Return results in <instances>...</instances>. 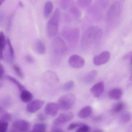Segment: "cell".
<instances>
[{"mask_svg": "<svg viewBox=\"0 0 132 132\" xmlns=\"http://www.w3.org/2000/svg\"><path fill=\"white\" fill-rule=\"evenodd\" d=\"M102 30L99 27H92L89 28L83 36L81 41L83 48H86L93 41L98 40L102 35Z\"/></svg>", "mask_w": 132, "mask_h": 132, "instance_id": "cell-1", "label": "cell"}, {"mask_svg": "<svg viewBox=\"0 0 132 132\" xmlns=\"http://www.w3.org/2000/svg\"><path fill=\"white\" fill-rule=\"evenodd\" d=\"M60 18V11L57 9L46 25V32L49 37H52L57 34L59 29V24Z\"/></svg>", "mask_w": 132, "mask_h": 132, "instance_id": "cell-2", "label": "cell"}, {"mask_svg": "<svg viewBox=\"0 0 132 132\" xmlns=\"http://www.w3.org/2000/svg\"><path fill=\"white\" fill-rule=\"evenodd\" d=\"M76 97L73 94L64 95L58 100V104L60 109L63 111H68L72 109L75 104Z\"/></svg>", "mask_w": 132, "mask_h": 132, "instance_id": "cell-3", "label": "cell"}, {"mask_svg": "<svg viewBox=\"0 0 132 132\" xmlns=\"http://www.w3.org/2000/svg\"><path fill=\"white\" fill-rule=\"evenodd\" d=\"M53 50L57 55L62 56L66 51V43L60 38H56L53 42Z\"/></svg>", "mask_w": 132, "mask_h": 132, "instance_id": "cell-4", "label": "cell"}, {"mask_svg": "<svg viewBox=\"0 0 132 132\" xmlns=\"http://www.w3.org/2000/svg\"><path fill=\"white\" fill-rule=\"evenodd\" d=\"M80 31L76 28H71L66 29L64 32V37L71 44H75L78 41Z\"/></svg>", "mask_w": 132, "mask_h": 132, "instance_id": "cell-5", "label": "cell"}, {"mask_svg": "<svg viewBox=\"0 0 132 132\" xmlns=\"http://www.w3.org/2000/svg\"><path fill=\"white\" fill-rule=\"evenodd\" d=\"M68 63L71 67L75 69H80L84 65L85 60L83 58L78 55H73L69 58Z\"/></svg>", "mask_w": 132, "mask_h": 132, "instance_id": "cell-6", "label": "cell"}, {"mask_svg": "<svg viewBox=\"0 0 132 132\" xmlns=\"http://www.w3.org/2000/svg\"><path fill=\"white\" fill-rule=\"evenodd\" d=\"M111 55L108 51H104L94 58V63L95 65L100 66L107 63L110 60Z\"/></svg>", "mask_w": 132, "mask_h": 132, "instance_id": "cell-7", "label": "cell"}, {"mask_svg": "<svg viewBox=\"0 0 132 132\" xmlns=\"http://www.w3.org/2000/svg\"><path fill=\"white\" fill-rule=\"evenodd\" d=\"M44 104V101L39 99L34 100L29 102L27 105V111L30 113H35L40 109Z\"/></svg>", "mask_w": 132, "mask_h": 132, "instance_id": "cell-8", "label": "cell"}, {"mask_svg": "<svg viewBox=\"0 0 132 132\" xmlns=\"http://www.w3.org/2000/svg\"><path fill=\"white\" fill-rule=\"evenodd\" d=\"M58 104L54 102H49L46 104L45 106V113L47 115L51 117H55L56 116L59 109Z\"/></svg>", "mask_w": 132, "mask_h": 132, "instance_id": "cell-9", "label": "cell"}, {"mask_svg": "<svg viewBox=\"0 0 132 132\" xmlns=\"http://www.w3.org/2000/svg\"><path fill=\"white\" fill-rule=\"evenodd\" d=\"M74 117L72 112H69L65 114H61L54 121L55 125L59 126L71 121Z\"/></svg>", "mask_w": 132, "mask_h": 132, "instance_id": "cell-10", "label": "cell"}, {"mask_svg": "<svg viewBox=\"0 0 132 132\" xmlns=\"http://www.w3.org/2000/svg\"><path fill=\"white\" fill-rule=\"evenodd\" d=\"M14 129L19 132H26L29 128V124L25 120H18L14 122Z\"/></svg>", "mask_w": 132, "mask_h": 132, "instance_id": "cell-11", "label": "cell"}, {"mask_svg": "<svg viewBox=\"0 0 132 132\" xmlns=\"http://www.w3.org/2000/svg\"><path fill=\"white\" fill-rule=\"evenodd\" d=\"M104 85L102 81H100L92 86L90 89L91 94L94 97H99L104 91Z\"/></svg>", "mask_w": 132, "mask_h": 132, "instance_id": "cell-12", "label": "cell"}, {"mask_svg": "<svg viewBox=\"0 0 132 132\" xmlns=\"http://www.w3.org/2000/svg\"><path fill=\"white\" fill-rule=\"evenodd\" d=\"M121 5L119 2H115L112 5L108 12V15L110 19L119 17L121 12Z\"/></svg>", "mask_w": 132, "mask_h": 132, "instance_id": "cell-13", "label": "cell"}, {"mask_svg": "<svg viewBox=\"0 0 132 132\" xmlns=\"http://www.w3.org/2000/svg\"><path fill=\"white\" fill-rule=\"evenodd\" d=\"M7 60L9 62H11L14 59V49L11 43L10 39L9 38H7ZM5 57V58H6Z\"/></svg>", "mask_w": 132, "mask_h": 132, "instance_id": "cell-14", "label": "cell"}, {"mask_svg": "<svg viewBox=\"0 0 132 132\" xmlns=\"http://www.w3.org/2000/svg\"><path fill=\"white\" fill-rule=\"evenodd\" d=\"M35 51L39 55H43L46 52V47L44 42L40 39H37L35 43Z\"/></svg>", "mask_w": 132, "mask_h": 132, "instance_id": "cell-15", "label": "cell"}, {"mask_svg": "<svg viewBox=\"0 0 132 132\" xmlns=\"http://www.w3.org/2000/svg\"><path fill=\"white\" fill-rule=\"evenodd\" d=\"M122 91L120 88H114L111 90L108 94L109 98L112 100H118L121 98Z\"/></svg>", "mask_w": 132, "mask_h": 132, "instance_id": "cell-16", "label": "cell"}, {"mask_svg": "<svg viewBox=\"0 0 132 132\" xmlns=\"http://www.w3.org/2000/svg\"><path fill=\"white\" fill-rule=\"evenodd\" d=\"M92 109L90 106L83 108L78 113V116L81 119H85L89 117L92 114Z\"/></svg>", "mask_w": 132, "mask_h": 132, "instance_id": "cell-17", "label": "cell"}, {"mask_svg": "<svg viewBox=\"0 0 132 132\" xmlns=\"http://www.w3.org/2000/svg\"><path fill=\"white\" fill-rule=\"evenodd\" d=\"M7 45V39L5 38L4 33L0 32V59H3V53Z\"/></svg>", "mask_w": 132, "mask_h": 132, "instance_id": "cell-18", "label": "cell"}, {"mask_svg": "<svg viewBox=\"0 0 132 132\" xmlns=\"http://www.w3.org/2000/svg\"><path fill=\"white\" fill-rule=\"evenodd\" d=\"M20 98L22 102L28 103L30 102L33 98L32 94L28 91L25 90L22 91L20 94Z\"/></svg>", "mask_w": 132, "mask_h": 132, "instance_id": "cell-19", "label": "cell"}, {"mask_svg": "<svg viewBox=\"0 0 132 132\" xmlns=\"http://www.w3.org/2000/svg\"><path fill=\"white\" fill-rule=\"evenodd\" d=\"M97 71L95 70H93L88 73L83 78V81L87 84L92 83L95 80L97 77Z\"/></svg>", "mask_w": 132, "mask_h": 132, "instance_id": "cell-20", "label": "cell"}, {"mask_svg": "<svg viewBox=\"0 0 132 132\" xmlns=\"http://www.w3.org/2000/svg\"><path fill=\"white\" fill-rule=\"evenodd\" d=\"M53 8V4L52 2L48 1L46 2L44 5L43 15L46 18H49L52 13Z\"/></svg>", "mask_w": 132, "mask_h": 132, "instance_id": "cell-21", "label": "cell"}, {"mask_svg": "<svg viewBox=\"0 0 132 132\" xmlns=\"http://www.w3.org/2000/svg\"><path fill=\"white\" fill-rule=\"evenodd\" d=\"M131 114L129 112H125L120 116L119 119V122L120 124L124 125L130 121L131 119Z\"/></svg>", "mask_w": 132, "mask_h": 132, "instance_id": "cell-22", "label": "cell"}, {"mask_svg": "<svg viewBox=\"0 0 132 132\" xmlns=\"http://www.w3.org/2000/svg\"><path fill=\"white\" fill-rule=\"evenodd\" d=\"M5 78L7 80H8L9 81L14 84L15 85H16V87L21 92L23 90H25L24 86L14 78L10 76H6Z\"/></svg>", "mask_w": 132, "mask_h": 132, "instance_id": "cell-23", "label": "cell"}, {"mask_svg": "<svg viewBox=\"0 0 132 132\" xmlns=\"http://www.w3.org/2000/svg\"><path fill=\"white\" fill-rule=\"evenodd\" d=\"M125 108V104L123 102H118L113 105L112 111L114 113H118L123 111Z\"/></svg>", "mask_w": 132, "mask_h": 132, "instance_id": "cell-24", "label": "cell"}, {"mask_svg": "<svg viewBox=\"0 0 132 132\" xmlns=\"http://www.w3.org/2000/svg\"><path fill=\"white\" fill-rule=\"evenodd\" d=\"M69 12L71 17H72L73 19H77L80 18V11L76 7L73 6L71 7Z\"/></svg>", "mask_w": 132, "mask_h": 132, "instance_id": "cell-25", "label": "cell"}, {"mask_svg": "<svg viewBox=\"0 0 132 132\" xmlns=\"http://www.w3.org/2000/svg\"><path fill=\"white\" fill-rule=\"evenodd\" d=\"M46 125L42 123H38L34 125L32 131L31 132H45Z\"/></svg>", "mask_w": 132, "mask_h": 132, "instance_id": "cell-26", "label": "cell"}, {"mask_svg": "<svg viewBox=\"0 0 132 132\" xmlns=\"http://www.w3.org/2000/svg\"><path fill=\"white\" fill-rule=\"evenodd\" d=\"M73 0H60V5L63 10L68 9L72 5Z\"/></svg>", "mask_w": 132, "mask_h": 132, "instance_id": "cell-27", "label": "cell"}, {"mask_svg": "<svg viewBox=\"0 0 132 132\" xmlns=\"http://www.w3.org/2000/svg\"><path fill=\"white\" fill-rule=\"evenodd\" d=\"M74 86V83L73 81H69L64 84L63 86V89L65 91H69L72 90Z\"/></svg>", "mask_w": 132, "mask_h": 132, "instance_id": "cell-28", "label": "cell"}, {"mask_svg": "<svg viewBox=\"0 0 132 132\" xmlns=\"http://www.w3.org/2000/svg\"><path fill=\"white\" fill-rule=\"evenodd\" d=\"M13 68L14 71L17 76L20 78L23 79L24 78V75L21 68L17 65H14Z\"/></svg>", "mask_w": 132, "mask_h": 132, "instance_id": "cell-29", "label": "cell"}, {"mask_svg": "<svg viewBox=\"0 0 132 132\" xmlns=\"http://www.w3.org/2000/svg\"><path fill=\"white\" fill-rule=\"evenodd\" d=\"M8 127L7 122H0V132H7Z\"/></svg>", "mask_w": 132, "mask_h": 132, "instance_id": "cell-30", "label": "cell"}, {"mask_svg": "<svg viewBox=\"0 0 132 132\" xmlns=\"http://www.w3.org/2000/svg\"><path fill=\"white\" fill-rule=\"evenodd\" d=\"M11 118V114L8 113H4L1 118V121L0 122H7L10 121Z\"/></svg>", "mask_w": 132, "mask_h": 132, "instance_id": "cell-31", "label": "cell"}, {"mask_svg": "<svg viewBox=\"0 0 132 132\" xmlns=\"http://www.w3.org/2000/svg\"><path fill=\"white\" fill-rule=\"evenodd\" d=\"M90 0H77V5L81 7H84L88 5Z\"/></svg>", "mask_w": 132, "mask_h": 132, "instance_id": "cell-32", "label": "cell"}, {"mask_svg": "<svg viewBox=\"0 0 132 132\" xmlns=\"http://www.w3.org/2000/svg\"><path fill=\"white\" fill-rule=\"evenodd\" d=\"M90 128L89 126L83 125L80 127L76 132H90Z\"/></svg>", "mask_w": 132, "mask_h": 132, "instance_id": "cell-33", "label": "cell"}, {"mask_svg": "<svg viewBox=\"0 0 132 132\" xmlns=\"http://www.w3.org/2000/svg\"><path fill=\"white\" fill-rule=\"evenodd\" d=\"M83 125L81 123H73L71 124L67 127V130L69 131H71L77 128H80L81 126H83Z\"/></svg>", "mask_w": 132, "mask_h": 132, "instance_id": "cell-34", "label": "cell"}, {"mask_svg": "<svg viewBox=\"0 0 132 132\" xmlns=\"http://www.w3.org/2000/svg\"><path fill=\"white\" fill-rule=\"evenodd\" d=\"M5 69L4 67L2 66L1 64H0V78L1 80L3 78L4 76Z\"/></svg>", "mask_w": 132, "mask_h": 132, "instance_id": "cell-35", "label": "cell"}, {"mask_svg": "<svg viewBox=\"0 0 132 132\" xmlns=\"http://www.w3.org/2000/svg\"><path fill=\"white\" fill-rule=\"evenodd\" d=\"M25 60L26 62L28 63H32L34 62V59H33V57L30 55H27L26 56Z\"/></svg>", "mask_w": 132, "mask_h": 132, "instance_id": "cell-36", "label": "cell"}, {"mask_svg": "<svg viewBox=\"0 0 132 132\" xmlns=\"http://www.w3.org/2000/svg\"><path fill=\"white\" fill-rule=\"evenodd\" d=\"M52 132H64L62 129L58 127V126L55 125L53 127Z\"/></svg>", "mask_w": 132, "mask_h": 132, "instance_id": "cell-37", "label": "cell"}, {"mask_svg": "<svg viewBox=\"0 0 132 132\" xmlns=\"http://www.w3.org/2000/svg\"><path fill=\"white\" fill-rule=\"evenodd\" d=\"M38 118L40 120H43L45 119V117H44V116L43 115H40Z\"/></svg>", "mask_w": 132, "mask_h": 132, "instance_id": "cell-38", "label": "cell"}, {"mask_svg": "<svg viewBox=\"0 0 132 132\" xmlns=\"http://www.w3.org/2000/svg\"><path fill=\"white\" fill-rule=\"evenodd\" d=\"M93 132H104V131L101 129H97L94 130Z\"/></svg>", "mask_w": 132, "mask_h": 132, "instance_id": "cell-39", "label": "cell"}, {"mask_svg": "<svg viewBox=\"0 0 132 132\" xmlns=\"http://www.w3.org/2000/svg\"><path fill=\"white\" fill-rule=\"evenodd\" d=\"M30 2L33 4H35L36 3L37 0H30Z\"/></svg>", "mask_w": 132, "mask_h": 132, "instance_id": "cell-40", "label": "cell"}, {"mask_svg": "<svg viewBox=\"0 0 132 132\" xmlns=\"http://www.w3.org/2000/svg\"><path fill=\"white\" fill-rule=\"evenodd\" d=\"M6 0H0V4L1 5Z\"/></svg>", "mask_w": 132, "mask_h": 132, "instance_id": "cell-41", "label": "cell"}, {"mask_svg": "<svg viewBox=\"0 0 132 132\" xmlns=\"http://www.w3.org/2000/svg\"><path fill=\"white\" fill-rule=\"evenodd\" d=\"M131 63L132 64V55H131Z\"/></svg>", "mask_w": 132, "mask_h": 132, "instance_id": "cell-42", "label": "cell"}]
</instances>
